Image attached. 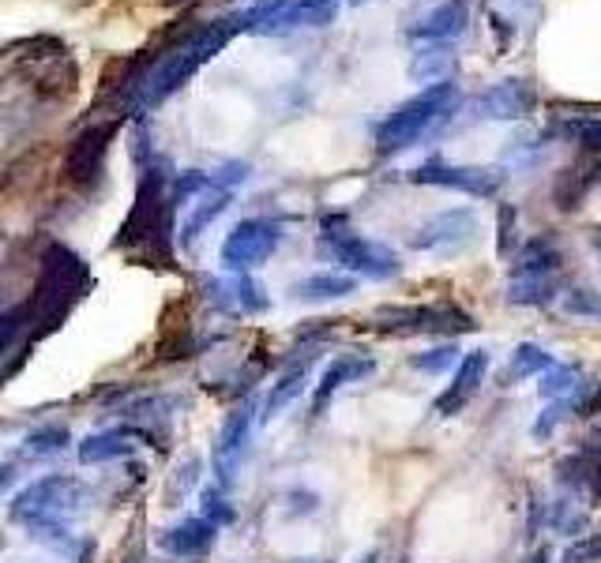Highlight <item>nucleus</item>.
Segmentation results:
<instances>
[{"label":"nucleus","instance_id":"1","mask_svg":"<svg viewBox=\"0 0 601 563\" xmlns=\"http://www.w3.org/2000/svg\"><path fill=\"white\" fill-rule=\"evenodd\" d=\"M241 31H244V20H241V12H237V15H223V20L196 23V27H181L177 34H169V41L158 49V53L151 49V53H155V64L147 68V75L140 80L132 98L140 101V106H158V101H166L169 94L181 91L211 57H218V49H226V41Z\"/></svg>","mask_w":601,"mask_h":563},{"label":"nucleus","instance_id":"2","mask_svg":"<svg viewBox=\"0 0 601 563\" xmlns=\"http://www.w3.org/2000/svg\"><path fill=\"white\" fill-rule=\"evenodd\" d=\"M369 331L384 338H462L473 335L478 323L473 315L455 301H433V304H380L372 309Z\"/></svg>","mask_w":601,"mask_h":563},{"label":"nucleus","instance_id":"3","mask_svg":"<svg viewBox=\"0 0 601 563\" xmlns=\"http://www.w3.org/2000/svg\"><path fill=\"white\" fill-rule=\"evenodd\" d=\"M169 215H173V195H166L163 173L147 169L140 181V195L129 221H124L117 249H129L132 255H143L151 263H169Z\"/></svg>","mask_w":601,"mask_h":563},{"label":"nucleus","instance_id":"4","mask_svg":"<svg viewBox=\"0 0 601 563\" xmlns=\"http://www.w3.org/2000/svg\"><path fill=\"white\" fill-rule=\"evenodd\" d=\"M320 252L338 267H346L350 275H361L369 282H387L402 271L399 255L387 244L353 233L342 215H324V221H320Z\"/></svg>","mask_w":601,"mask_h":563},{"label":"nucleus","instance_id":"5","mask_svg":"<svg viewBox=\"0 0 601 563\" xmlns=\"http://www.w3.org/2000/svg\"><path fill=\"white\" fill-rule=\"evenodd\" d=\"M455 106V87L452 83H433L421 94H413L410 101H402L399 109L384 117V124L376 128V155H399V151L413 147L421 135L433 124L444 121Z\"/></svg>","mask_w":601,"mask_h":563},{"label":"nucleus","instance_id":"6","mask_svg":"<svg viewBox=\"0 0 601 563\" xmlns=\"http://www.w3.org/2000/svg\"><path fill=\"white\" fill-rule=\"evenodd\" d=\"M481 237V218L473 207H452L440 211V215L425 218L421 226L410 229L406 244L413 252H436V255H459L470 252Z\"/></svg>","mask_w":601,"mask_h":563},{"label":"nucleus","instance_id":"7","mask_svg":"<svg viewBox=\"0 0 601 563\" xmlns=\"http://www.w3.org/2000/svg\"><path fill=\"white\" fill-rule=\"evenodd\" d=\"M413 184H436V188H455L467 192L473 200H493L507 184V173L501 166H452L444 158H429L425 166H418L410 173Z\"/></svg>","mask_w":601,"mask_h":563},{"label":"nucleus","instance_id":"8","mask_svg":"<svg viewBox=\"0 0 601 563\" xmlns=\"http://www.w3.org/2000/svg\"><path fill=\"white\" fill-rule=\"evenodd\" d=\"M278 237H283V229H278V221L271 218H249L241 221V226L230 233V241L223 244V260L230 263V267H260V263L267 260L271 252H275Z\"/></svg>","mask_w":601,"mask_h":563},{"label":"nucleus","instance_id":"9","mask_svg":"<svg viewBox=\"0 0 601 563\" xmlns=\"http://www.w3.org/2000/svg\"><path fill=\"white\" fill-rule=\"evenodd\" d=\"M538 106V91L530 80H507L489 87L485 94L473 98V117H489V121H522Z\"/></svg>","mask_w":601,"mask_h":563},{"label":"nucleus","instance_id":"10","mask_svg":"<svg viewBox=\"0 0 601 563\" xmlns=\"http://www.w3.org/2000/svg\"><path fill=\"white\" fill-rule=\"evenodd\" d=\"M485 375H489V354H485V349H470V354L459 361V369H455L452 383L444 387V395H440L433 403V414L436 417L462 414V409H467L473 398H478Z\"/></svg>","mask_w":601,"mask_h":563},{"label":"nucleus","instance_id":"11","mask_svg":"<svg viewBox=\"0 0 601 563\" xmlns=\"http://www.w3.org/2000/svg\"><path fill=\"white\" fill-rule=\"evenodd\" d=\"M117 128H121V121L109 117V121L91 124L87 132L75 135V143L68 147V177H72V181H91V177L98 173Z\"/></svg>","mask_w":601,"mask_h":563},{"label":"nucleus","instance_id":"12","mask_svg":"<svg viewBox=\"0 0 601 563\" xmlns=\"http://www.w3.org/2000/svg\"><path fill=\"white\" fill-rule=\"evenodd\" d=\"M376 372V357L369 354H338L332 364L324 369L316 383V395H312V417H320L327 409V403L338 395L342 387H350V383L365 380V375Z\"/></svg>","mask_w":601,"mask_h":563},{"label":"nucleus","instance_id":"13","mask_svg":"<svg viewBox=\"0 0 601 563\" xmlns=\"http://www.w3.org/2000/svg\"><path fill=\"white\" fill-rule=\"evenodd\" d=\"M470 8H473V0H444V4H436L433 12L418 23V27H410V38L429 41V46L459 38V34L470 27Z\"/></svg>","mask_w":601,"mask_h":563},{"label":"nucleus","instance_id":"14","mask_svg":"<svg viewBox=\"0 0 601 563\" xmlns=\"http://www.w3.org/2000/svg\"><path fill=\"white\" fill-rule=\"evenodd\" d=\"M561 271H564V249L553 233L530 237L512 255V275H561Z\"/></svg>","mask_w":601,"mask_h":563},{"label":"nucleus","instance_id":"15","mask_svg":"<svg viewBox=\"0 0 601 563\" xmlns=\"http://www.w3.org/2000/svg\"><path fill=\"white\" fill-rule=\"evenodd\" d=\"M561 294V275H512L507 278V304L519 309H545Z\"/></svg>","mask_w":601,"mask_h":563},{"label":"nucleus","instance_id":"16","mask_svg":"<svg viewBox=\"0 0 601 563\" xmlns=\"http://www.w3.org/2000/svg\"><path fill=\"white\" fill-rule=\"evenodd\" d=\"M553 364L556 361L549 349H541L534 343H519L512 349V357H507V364L501 372V387H515V383H522V380H534V375L549 372Z\"/></svg>","mask_w":601,"mask_h":563},{"label":"nucleus","instance_id":"17","mask_svg":"<svg viewBox=\"0 0 601 563\" xmlns=\"http://www.w3.org/2000/svg\"><path fill=\"white\" fill-rule=\"evenodd\" d=\"M290 294L298 297V301H342V297L358 294V278L327 271V275H309V278L293 282Z\"/></svg>","mask_w":601,"mask_h":563},{"label":"nucleus","instance_id":"18","mask_svg":"<svg viewBox=\"0 0 601 563\" xmlns=\"http://www.w3.org/2000/svg\"><path fill=\"white\" fill-rule=\"evenodd\" d=\"M590 184H598L594 181V166H590V169H579V166L561 169V173H556V181H553V203L564 211V215H572V211L582 207Z\"/></svg>","mask_w":601,"mask_h":563},{"label":"nucleus","instance_id":"19","mask_svg":"<svg viewBox=\"0 0 601 563\" xmlns=\"http://www.w3.org/2000/svg\"><path fill=\"white\" fill-rule=\"evenodd\" d=\"M316 357H320V354H309V357H304V361L293 364L290 372L278 375V383H275V387H271V395H267V414H264V417L283 414V409L290 406L304 387H309V369H312V364H316Z\"/></svg>","mask_w":601,"mask_h":563},{"label":"nucleus","instance_id":"20","mask_svg":"<svg viewBox=\"0 0 601 563\" xmlns=\"http://www.w3.org/2000/svg\"><path fill=\"white\" fill-rule=\"evenodd\" d=\"M579 387H582V369H579V364H561V361H556L549 372H541L538 395L545 398V403H572Z\"/></svg>","mask_w":601,"mask_h":563},{"label":"nucleus","instance_id":"21","mask_svg":"<svg viewBox=\"0 0 601 563\" xmlns=\"http://www.w3.org/2000/svg\"><path fill=\"white\" fill-rule=\"evenodd\" d=\"M579 492H561L553 503L545 507V526L556 534H579L587 526V511L579 507Z\"/></svg>","mask_w":601,"mask_h":563},{"label":"nucleus","instance_id":"22","mask_svg":"<svg viewBox=\"0 0 601 563\" xmlns=\"http://www.w3.org/2000/svg\"><path fill=\"white\" fill-rule=\"evenodd\" d=\"M556 132L564 135V140H572L579 151H587V155H594V161H601V121L598 117H568V121L556 124Z\"/></svg>","mask_w":601,"mask_h":563},{"label":"nucleus","instance_id":"23","mask_svg":"<svg viewBox=\"0 0 601 563\" xmlns=\"http://www.w3.org/2000/svg\"><path fill=\"white\" fill-rule=\"evenodd\" d=\"M226 207H230V188H218L215 195H207V200H203L200 207L192 211V218L184 221V233H181V237H184V244L196 241V237L203 233V229H207L211 221H215L218 215H223Z\"/></svg>","mask_w":601,"mask_h":563},{"label":"nucleus","instance_id":"24","mask_svg":"<svg viewBox=\"0 0 601 563\" xmlns=\"http://www.w3.org/2000/svg\"><path fill=\"white\" fill-rule=\"evenodd\" d=\"M561 309L575 320H601V294L594 286H572L561 294Z\"/></svg>","mask_w":601,"mask_h":563},{"label":"nucleus","instance_id":"25","mask_svg":"<svg viewBox=\"0 0 601 563\" xmlns=\"http://www.w3.org/2000/svg\"><path fill=\"white\" fill-rule=\"evenodd\" d=\"M462 357H459V346L455 343H440L433 349H425V354H413L410 357V369H418V372H429V375H440V372H447V369H455Z\"/></svg>","mask_w":601,"mask_h":563},{"label":"nucleus","instance_id":"26","mask_svg":"<svg viewBox=\"0 0 601 563\" xmlns=\"http://www.w3.org/2000/svg\"><path fill=\"white\" fill-rule=\"evenodd\" d=\"M568 417H575L572 403H545V409H541L538 421H534V429H530V436H534L538 443L553 440L556 429H561V424L568 421Z\"/></svg>","mask_w":601,"mask_h":563},{"label":"nucleus","instance_id":"27","mask_svg":"<svg viewBox=\"0 0 601 563\" xmlns=\"http://www.w3.org/2000/svg\"><path fill=\"white\" fill-rule=\"evenodd\" d=\"M211 526L207 523H184L181 530H173V537H169V549L173 552H184V556H189V552H203L211 544Z\"/></svg>","mask_w":601,"mask_h":563},{"label":"nucleus","instance_id":"28","mask_svg":"<svg viewBox=\"0 0 601 563\" xmlns=\"http://www.w3.org/2000/svg\"><path fill=\"white\" fill-rule=\"evenodd\" d=\"M515 221H519V211L512 207V203H501V211H496V229H501V237H496V249L501 255H515L519 252V229H515Z\"/></svg>","mask_w":601,"mask_h":563},{"label":"nucleus","instance_id":"29","mask_svg":"<svg viewBox=\"0 0 601 563\" xmlns=\"http://www.w3.org/2000/svg\"><path fill=\"white\" fill-rule=\"evenodd\" d=\"M561 563H601V530L582 534L561 552Z\"/></svg>","mask_w":601,"mask_h":563},{"label":"nucleus","instance_id":"30","mask_svg":"<svg viewBox=\"0 0 601 563\" xmlns=\"http://www.w3.org/2000/svg\"><path fill=\"white\" fill-rule=\"evenodd\" d=\"M579 451H582V455H590V458H601V424H598V429H590L587 436H582Z\"/></svg>","mask_w":601,"mask_h":563},{"label":"nucleus","instance_id":"31","mask_svg":"<svg viewBox=\"0 0 601 563\" xmlns=\"http://www.w3.org/2000/svg\"><path fill=\"white\" fill-rule=\"evenodd\" d=\"M587 500L601 507V458L594 463V474H590V484H587Z\"/></svg>","mask_w":601,"mask_h":563},{"label":"nucleus","instance_id":"32","mask_svg":"<svg viewBox=\"0 0 601 563\" xmlns=\"http://www.w3.org/2000/svg\"><path fill=\"white\" fill-rule=\"evenodd\" d=\"M522 563H553V552H549V544H538V549L530 552V556Z\"/></svg>","mask_w":601,"mask_h":563},{"label":"nucleus","instance_id":"33","mask_svg":"<svg viewBox=\"0 0 601 563\" xmlns=\"http://www.w3.org/2000/svg\"><path fill=\"white\" fill-rule=\"evenodd\" d=\"M590 244H594V252H598V260H601V226L590 233Z\"/></svg>","mask_w":601,"mask_h":563},{"label":"nucleus","instance_id":"34","mask_svg":"<svg viewBox=\"0 0 601 563\" xmlns=\"http://www.w3.org/2000/svg\"><path fill=\"white\" fill-rule=\"evenodd\" d=\"M361 563H376V556H369V560H361Z\"/></svg>","mask_w":601,"mask_h":563},{"label":"nucleus","instance_id":"35","mask_svg":"<svg viewBox=\"0 0 601 563\" xmlns=\"http://www.w3.org/2000/svg\"><path fill=\"white\" fill-rule=\"evenodd\" d=\"M353 4H361V0H353Z\"/></svg>","mask_w":601,"mask_h":563}]
</instances>
